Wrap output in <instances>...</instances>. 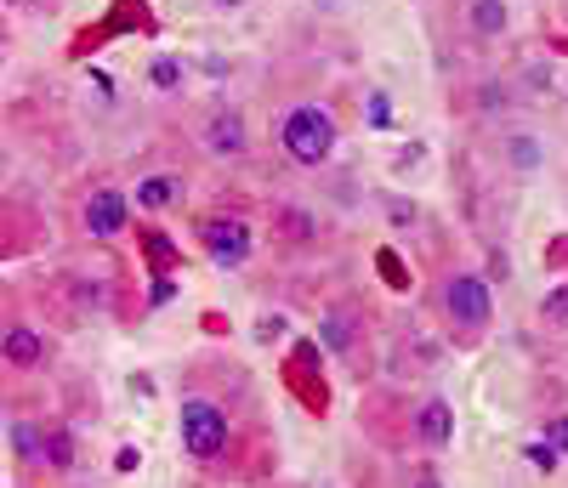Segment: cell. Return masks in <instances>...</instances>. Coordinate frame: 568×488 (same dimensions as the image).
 <instances>
[{
    "mask_svg": "<svg viewBox=\"0 0 568 488\" xmlns=\"http://www.w3.org/2000/svg\"><path fill=\"white\" fill-rule=\"evenodd\" d=\"M336 142H341V125H336V114H330L324 103H296L279 120V148L296 159L302 171L330 165V159H336Z\"/></svg>",
    "mask_w": 568,
    "mask_h": 488,
    "instance_id": "1",
    "label": "cell"
},
{
    "mask_svg": "<svg viewBox=\"0 0 568 488\" xmlns=\"http://www.w3.org/2000/svg\"><path fill=\"white\" fill-rule=\"evenodd\" d=\"M177 437H182V454H188V460H216V454L228 449L233 420H228V409H222L216 398H182Z\"/></svg>",
    "mask_w": 568,
    "mask_h": 488,
    "instance_id": "2",
    "label": "cell"
},
{
    "mask_svg": "<svg viewBox=\"0 0 568 488\" xmlns=\"http://www.w3.org/2000/svg\"><path fill=\"white\" fill-rule=\"evenodd\" d=\"M444 313L455 330H489V318H495V284L483 279V273H455L444 284Z\"/></svg>",
    "mask_w": 568,
    "mask_h": 488,
    "instance_id": "3",
    "label": "cell"
},
{
    "mask_svg": "<svg viewBox=\"0 0 568 488\" xmlns=\"http://www.w3.org/2000/svg\"><path fill=\"white\" fill-rule=\"evenodd\" d=\"M199 244H205V256H211L216 267H228V273L245 267L250 250H256L245 216H205V222H199Z\"/></svg>",
    "mask_w": 568,
    "mask_h": 488,
    "instance_id": "4",
    "label": "cell"
},
{
    "mask_svg": "<svg viewBox=\"0 0 568 488\" xmlns=\"http://www.w3.org/2000/svg\"><path fill=\"white\" fill-rule=\"evenodd\" d=\"M199 142L211 159H245L250 154V125L239 108H211L205 125H199Z\"/></svg>",
    "mask_w": 568,
    "mask_h": 488,
    "instance_id": "5",
    "label": "cell"
},
{
    "mask_svg": "<svg viewBox=\"0 0 568 488\" xmlns=\"http://www.w3.org/2000/svg\"><path fill=\"white\" fill-rule=\"evenodd\" d=\"M125 222H131V193L97 188L86 199V233H91V239H120Z\"/></svg>",
    "mask_w": 568,
    "mask_h": 488,
    "instance_id": "6",
    "label": "cell"
},
{
    "mask_svg": "<svg viewBox=\"0 0 568 488\" xmlns=\"http://www.w3.org/2000/svg\"><path fill=\"white\" fill-rule=\"evenodd\" d=\"M500 165H506L512 176L546 171V137H540V131H523V125L500 131Z\"/></svg>",
    "mask_w": 568,
    "mask_h": 488,
    "instance_id": "7",
    "label": "cell"
},
{
    "mask_svg": "<svg viewBox=\"0 0 568 488\" xmlns=\"http://www.w3.org/2000/svg\"><path fill=\"white\" fill-rule=\"evenodd\" d=\"M415 437H421V449L444 454L449 443H455V403L449 398H426L421 409H415Z\"/></svg>",
    "mask_w": 568,
    "mask_h": 488,
    "instance_id": "8",
    "label": "cell"
},
{
    "mask_svg": "<svg viewBox=\"0 0 568 488\" xmlns=\"http://www.w3.org/2000/svg\"><path fill=\"white\" fill-rule=\"evenodd\" d=\"M0 358L12 369H35L46 358V335L29 330V324H12V330H0Z\"/></svg>",
    "mask_w": 568,
    "mask_h": 488,
    "instance_id": "9",
    "label": "cell"
},
{
    "mask_svg": "<svg viewBox=\"0 0 568 488\" xmlns=\"http://www.w3.org/2000/svg\"><path fill=\"white\" fill-rule=\"evenodd\" d=\"M466 29L478 40H500L512 29V6L506 0H466Z\"/></svg>",
    "mask_w": 568,
    "mask_h": 488,
    "instance_id": "10",
    "label": "cell"
},
{
    "mask_svg": "<svg viewBox=\"0 0 568 488\" xmlns=\"http://www.w3.org/2000/svg\"><path fill=\"white\" fill-rule=\"evenodd\" d=\"M131 199H137V210H154V216H160V210H171V205L182 199V176H171V171H160V176H142Z\"/></svg>",
    "mask_w": 568,
    "mask_h": 488,
    "instance_id": "11",
    "label": "cell"
},
{
    "mask_svg": "<svg viewBox=\"0 0 568 488\" xmlns=\"http://www.w3.org/2000/svg\"><path fill=\"white\" fill-rule=\"evenodd\" d=\"M74 432L69 426H46V449H40V466L46 471H74Z\"/></svg>",
    "mask_w": 568,
    "mask_h": 488,
    "instance_id": "12",
    "label": "cell"
},
{
    "mask_svg": "<svg viewBox=\"0 0 568 488\" xmlns=\"http://www.w3.org/2000/svg\"><path fill=\"white\" fill-rule=\"evenodd\" d=\"M12 449H18L23 466H40V449H46V426H35V420H12Z\"/></svg>",
    "mask_w": 568,
    "mask_h": 488,
    "instance_id": "13",
    "label": "cell"
},
{
    "mask_svg": "<svg viewBox=\"0 0 568 488\" xmlns=\"http://www.w3.org/2000/svg\"><path fill=\"white\" fill-rule=\"evenodd\" d=\"M182 80H188V63H182V57H154V63H148V86L154 91H182Z\"/></svg>",
    "mask_w": 568,
    "mask_h": 488,
    "instance_id": "14",
    "label": "cell"
},
{
    "mask_svg": "<svg viewBox=\"0 0 568 488\" xmlns=\"http://www.w3.org/2000/svg\"><path fill=\"white\" fill-rule=\"evenodd\" d=\"M319 335H324V347H330V352H347V347H353V324H347V313H330L319 324Z\"/></svg>",
    "mask_w": 568,
    "mask_h": 488,
    "instance_id": "15",
    "label": "cell"
},
{
    "mask_svg": "<svg viewBox=\"0 0 568 488\" xmlns=\"http://www.w3.org/2000/svg\"><path fill=\"white\" fill-rule=\"evenodd\" d=\"M364 120H370L375 131H392V120H398V114H392V97H387V91H370V97H364Z\"/></svg>",
    "mask_w": 568,
    "mask_h": 488,
    "instance_id": "16",
    "label": "cell"
},
{
    "mask_svg": "<svg viewBox=\"0 0 568 488\" xmlns=\"http://www.w3.org/2000/svg\"><path fill=\"white\" fill-rule=\"evenodd\" d=\"M387 222L392 227H415V222H421V205L404 199V193H387Z\"/></svg>",
    "mask_w": 568,
    "mask_h": 488,
    "instance_id": "17",
    "label": "cell"
},
{
    "mask_svg": "<svg viewBox=\"0 0 568 488\" xmlns=\"http://www.w3.org/2000/svg\"><path fill=\"white\" fill-rule=\"evenodd\" d=\"M523 460H529L534 471H546V477H551V471H557V466H563V454L551 449L546 437H540V443H529V449H523Z\"/></svg>",
    "mask_w": 568,
    "mask_h": 488,
    "instance_id": "18",
    "label": "cell"
},
{
    "mask_svg": "<svg viewBox=\"0 0 568 488\" xmlns=\"http://www.w3.org/2000/svg\"><path fill=\"white\" fill-rule=\"evenodd\" d=\"M540 318H546V324H568V284L546 290V301H540Z\"/></svg>",
    "mask_w": 568,
    "mask_h": 488,
    "instance_id": "19",
    "label": "cell"
},
{
    "mask_svg": "<svg viewBox=\"0 0 568 488\" xmlns=\"http://www.w3.org/2000/svg\"><path fill=\"white\" fill-rule=\"evenodd\" d=\"M478 103H483V108H506V103H512V86H500V80H489V86L478 91Z\"/></svg>",
    "mask_w": 568,
    "mask_h": 488,
    "instance_id": "20",
    "label": "cell"
},
{
    "mask_svg": "<svg viewBox=\"0 0 568 488\" xmlns=\"http://www.w3.org/2000/svg\"><path fill=\"white\" fill-rule=\"evenodd\" d=\"M546 443L557 454H568V415H557V420H546Z\"/></svg>",
    "mask_w": 568,
    "mask_h": 488,
    "instance_id": "21",
    "label": "cell"
},
{
    "mask_svg": "<svg viewBox=\"0 0 568 488\" xmlns=\"http://www.w3.org/2000/svg\"><path fill=\"white\" fill-rule=\"evenodd\" d=\"M284 330H290V324H284V318L273 313V318H262V324H256V341H267V347H273V341H279Z\"/></svg>",
    "mask_w": 568,
    "mask_h": 488,
    "instance_id": "22",
    "label": "cell"
},
{
    "mask_svg": "<svg viewBox=\"0 0 568 488\" xmlns=\"http://www.w3.org/2000/svg\"><path fill=\"white\" fill-rule=\"evenodd\" d=\"M529 91H551V63H529Z\"/></svg>",
    "mask_w": 568,
    "mask_h": 488,
    "instance_id": "23",
    "label": "cell"
},
{
    "mask_svg": "<svg viewBox=\"0 0 568 488\" xmlns=\"http://www.w3.org/2000/svg\"><path fill=\"white\" fill-rule=\"evenodd\" d=\"M506 273H512V262H506V250H495V256H489V284L506 279Z\"/></svg>",
    "mask_w": 568,
    "mask_h": 488,
    "instance_id": "24",
    "label": "cell"
},
{
    "mask_svg": "<svg viewBox=\"0 0 568 488\" xmlns=\"http://www.w3.org/2000/svg\"><path fill=\"white\" fill-rule=\"evenodd\" d=\"M409 488H444V477H438V471H415V477H409Z\"/></svg>",
    "mask_w": 568,
    "mask_h": 488,
    "instance_id": "25",
    "label": "cell"
},
{
    "mask_svg": "<svg viewBox=\"0 0 568 488\" xmlns=\"http://www.w3.org/2000/svg\"><path fill=\"white\" fill-rule=\"evenodd\" d=\"M216 6H239V0H216Z\"/></svg>",
    "mask_w": 568,
    "mask_h": 488,
    "instance_id": "26",
    "label": "cell"
},
{
    "mask_svg": "<svg viewBox=\"0 0 568 488\" xmlns=\"http://www.w3.org/2000/svg\"><path fill=\"white\" fill-rule=\"evenodd\" d=\"M6 6H18V0H6Z\"/></svg>",
    "mask_w": 568,
    "mask_h": 488,
    "instance_id": "27",
    "label": "cell"
}]
</instances>
